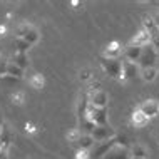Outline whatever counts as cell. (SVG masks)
<instances>
[{
    "instance_id": "cell-1",
    "label": "cell",
    "mask_w": 159,
    "mask_h": 159,
    "mask_svg": "<svg viewBox=\"0 0 159 159\" xmlns=\"http://www.w3.org/2000/svg\"><path fill=\"white\" fill-rule=\"evenodd\" d=\"M126 144H127V137L117 134L116 137H112V139H109V141H104V143H96V146L92 148L91 157L92 159H102L107 152L111 151V149L114 148V146H124V148H126Z\"/></svg>"
},
{
    "instance_id": "cell-2",
    "label": "cell",
    "mask_w": 159,
    "mask_h": 159,
    "mask_svg": "<svg viewBox=\"0 0 159 159\" xmlns=\"http://www.w3.org/2000/svg\"><path fill=\"white\" fill-rule=\"evenodd\" d=\"M121 67H122L121 59H104V57H101V69L109 77H112V79L121 80Z\"/></svg>"
},
{
    "instance_id": "cell-3",
    "label": "cell",
    "mask_w": 159,
    "mask_h": 159,
    "mask_svg": "<svg viewBox=\"0 0 159 159\" xmlns=\"http://www.w3.org/2000/svg\"><path fill=\"white\" fill-rule=\"evenodd\" d=\"M84 117L87 121H91L96 126H107L109 121H107V109H96L91 104H87V109H85Z\"/></svg>"
},
{
    "instance_id": "cell-4",
    "label": "cell",
    "mask_w": 159,
    "mask_h": 159,
    "mask_svg": "<svg viewBox=\"0 0 159 159\" xmlns=\"http://www.w3.org/2000/svg\"><path fill=\"white\" fill-rule=\"evenodd\" d=\"M157 50L154 49V47L149 44V45H146L143 47V52H141V57H139V61H137V66H139V70L141 69H148V67H156L154 64H156L157 61Z\"/></svg>"
},
{
    "instance_id": "cell-5",
    "label": "cell",
    "mask_w": 159,
    "mask_h": 159,
    "mask_svg": "<svg viewBox=\"0 0 159 159\" xmlns=\"http://www.w3.org/2000/svg\"><path fill=\"white\" fill-rule=\"evenodd\" d=\"M92 139L96 141V143H104V141H109L112 139V137L117 136V132H116V129L112 126H96L94 127V131L91 132Z\"/></svg>"
},
{
    "instance_id": "cell-6",
    "label": "cell",
    "mask_w": 159,
    "mask_h": 159,
    "mask_svg": "<svg viewBox=\"0 0 159 159\" xmlns=\"http://www.w3.org/2000/svg\"><path fill=\"white\" fill-rule=\"evenodd\" d=\"M137 111H141V112L151 121V119L159 116V101L157 99H146V101H143L137 106Z\"/></svg>"
},
{
    "instance_id": "cell-7",
    "label": "cell",
    "mask_w": 159,
    "mask_h": 159,
    "mask_svg": "<svg viewBox=\"0 0 159 159\" xmlns=\"http://www.w3.org/2000/svg\"><path fill=\"white\" fill-rule=\"evenodd\" d=\"M136 75H139V66L132 62H126L122 61V67H121V80L119 82H127V80L134 79Z\"/></svg>"
},
{
    "instance_id": "cell-8",
    "label": "cell",
    "mask_w": 159,
    "mask_h": 159,
    "mask_svg": "<svg viewBox=\"0 0 159 159\" xmlns=\"http://www.w3.org/2000/svg\"><path fill=\"white\" fill-rule=\"evenodd\" d=\"M143 29L151 35V39L157 37L159 35V22H157V19L154 15H149V14L143 15Z\"/></svg>"
},
{
    "instance_id": "cell-9",
    "label": "cell",
    "mask_w": 159,
    "mask_h": 159,
    "mask_svg": "<svg viewBox=\"0 0 159 159\" xmlns=\"http://www.w3.org/2000/svg\"><path fill=\"white\" fill-rule=\"evenodd\" d=\"M89 104L96 109H107V104H109V94L106 91H97L96 94H92L89 97Z\"/></svg>"
},
{
    "instance_id": "cell-10",
    "label": "cell",
    "mask_w": 159,
    "mask_h": 159,
    "mask_svg": "<svg viewBox=\"0 0 159 159\" xmlns=\"http://www.w3.org/2000/svg\"><path fill=\"white\" fill-rule=\"evenodd\" d=\"M121 54H122L121 42H119V40H112V42H109V44L106 45V49L102 50L101 57H104V59H119V57H121Z\"/></svg>"
},
{
    "instance_id": "cell-11",
    "label": "cell",
    "mask_w": 159,
    "mask_h": 159,
    "mask_svg": "<svg viewBox=\"0 0 159 159\" xmlns=\"http://www.w3.org/2000/svg\"><path fill=\"white\" fill-rule=\"evenodd\" d=\"M122 52H124V61L126 62L137 64V61H139V57H141V52H143V47H136V45L127 44L124 47Z\"/></svg>"
},
{
    "instance_id": "cell-12",
    "label": "cell",
    "mask_w": 159,
    "mask_h": 159,
    "mask_svg": "<svg viewBox=\"0 0 159 159\" xmlns=\"http://www.w3.org/2000/svg\"><path fill=\"white\" fill-rule=\"evenodd\" d=\"M131 45H136V47H146L151 44V35H149L148 32L144 30L143 27L139 29V30L136 32V35L131 39V42H129Z\"/></svg>"
},
{
    "instance_id": "cell-13",
    "label": "cell",
    "mask_w": 159,
    "mask_h": 159,
    "mask_svg": "<svg viewBox=\"0 0 159 159\" xmlns=\"http://www.w3.org/2000/svg\"><path fill=\"white\" fill-rule=\"evenodd\" d=\"M102 159H131V154H129V149L124 146H114Z\"/></svg>"
},
{
    "instance_id": "cell-14",
    "label": "cell",
    "mask_w": 159,
    "mask_h": 159,
    "mask_svg": "<svg viewBox=\"0 0 159 159\" xmlns=\"http://www.w3.org/2000/svg\"><path fill=\"white\" fill-rule=\"evenodd\" d=\"M131 124L134 126L136 129H143V127H146L149 124V119L146 117V116L141 112V111H134V112L131 114Z\"/></svg>"
},
{
    "instance_id": "cell-15",
    "label": "cell",
    "mask_w": 159,
    "mask_h": 159,
    "mask_svg": "<svg viewBox=\"0 0 159 159\" xmlns=\"http://www.w3.org/2000/svg\"><path fill=\"white\" fill-rule=\"evenodd\" d=\"M77 146H79V151L91 152V149L96 146V141L92 139L91 134H82V136H80V139L77 141Z\"/></svg>"
},
{
    "instance_id": "cell-16",
    "label": "cell",
    "mask_w": 159,
    "mask_h": 159,
    "mask_svg": "<svg viewBox=\"0 0 159 159\" xmlns=\"http://www.w3.org/2000/svg\"><path fill=\"white\" fill-rule=\"evenodd\" d=\"M159 75L157 67H148V69H141L139 70V77L144 80V82H154Z\"/></svg>"
},
{
    "instance_id": "cell-17",
    "label": "cell",
    "mask_w": 159,
    "mask_h": 159,
    "mask_svg": "<svg viewBox=\"0 0 159 159\" xmlns=\"http://www.w3.org/2000/svg\"><path fill=\"white\" fill-rule=\"evenodd\" d=\"M129 154H131V157H141V159H148L149 157L148 148L143 146V144H134L131 149H129Z\"/></svg>"
},
{
    "instance_id": "cell-18",
    "label": "cell",
    "mask_w": 159,
    "mask_h": 159,
    "mask_svg": "<svg viewBox=\"0 0 159 159\" xmlns=\"http://www.w3.org/2000/svg\"><path fill=\"white\" fill-rule=\"evenodd\" d=\"M3 72L8 75H12V77H15V79H22L24 77V70L20 67H17L15 64H12V62H5V67H3Z\"/></svg>"
},
{
    "instance_id": "cell-19",
    "label": "cell",
    "mask_w": 159,
    "mask_h": 159,
    "mask_svg": "<svg viewBox=\"0 0 159 159\" xmlns=\"http://www.w3.org/2000/svg\"><path fill=\"white\" fill-rule=\"evenodd\" d=\"M29 85H30L32 89H35V91H42L44 85H45V77L37 72V74L30 75V79H29Z\"/></svg>"
},
{
    "instance_id": "cell-20",
    "label": "cell",
    "mask_w": 159,
    "mask_h": 159,
    "mask_svg": "<svg viewBox=\"0 0 159 159\" xmlns=\"http://www.w3.org/2000/svg\"><path fill=\"white\" fill-rule=\"evenodd\" d=\"M12 64H15L17 67H20L22 70H25V69L29 67V55L27 54H15L12 55Z\"/></svg>"
},
{
    "instance_id": "cell-21",
    "label": "cell",
    "mask_w": 159,
    "mask_h": 159,
    "mask_svg": "<svg viewBox=\"0 0 159 159\" xmlns=\"http://www.w3.org/2000/svg\"><path fill=\"white\" fill-rule=\"evenodd\" d=\"M10 143H12V132L8 131L5 126H3V129L0 131V148H2V149H7V151H8Z\"/></svg>"
},
{
    "instance_id": "cell-22",
    "label": "cell",
    "mask_w": 159,
    "mask_h": 159,
    "mask_svg": "<svg viewBox=\"0 0 159 159\" xmlns=\"http://www.w3.org/2000/svg\"><path fill=\"white\" fill-rule=\"evenodd\" d=\"M24 40L27 42L29 45H35L37 42L40 40V32H39L35 27H32L30 30H29V32H27V34H25V35H24Z\"/></svg>"
},
{
    "instance_id": "cell-23",
    "label": "cell",
    "mask_w": 159,
    "mask_h": 159,
    "mask_svg": "<svg viewBox=\"0 0 159 159\" xmlns=\"http://www.w3.org/2000/svg\"><path fill=\"white\" fill-rule=\"evenodd\" d=\"M14 47H15V54H27L29 50H30V47H32V45H29L27 42L24 40V39L15 37V40H14Z\"/></svg>"
},
{
    "instance_id": "cell-24",
    "label": "cell",
    "mask_w": 159,
    "mask_h": 159,
    "mask_svg": "<svg viewBox=\"0 0 159 159\" xmlns=\"http://www.w3.org/2000/svg\"><path fill=\"white\" fill-rule=\"evenodd\" d=\"M25 99H27V96H25L24 91H15V92L10 94V101H12V104H15V106H24Z\"/></svg>"
},
{
    "instance_id": "cell-25",
    "label": "cell",
    "mask_w": 159,
    "mask_h": 159,
    "mask_svg": "<svg viewBox=\"0 0 159 159\" xmlns=\"http://www.w3.org/2000/svg\"><path fill=\"white\" fill-rule=\"evenodd\" d=\"M80 136H82L80 129L79 127H72V129H69V132L66 134V139L69 141V143H72V144H77V141L80 139Z\"/></svg>"
},
{
    "instance_id": "cell-26",
    "label": "cell",
    "mask_w": 159,
    "mask_h": 159,
    "mask_svg": "<svg viewBox=\"0 0 159 159\" xmlns=\"http://www.w3.org/2000/svg\"><path fill=\"white\" fill-rule=\"evenodd\" d=\"M94 127H96V124H92L91 121H87L85 117H82L79 121V129L82 134H91V132L94 131Z\"/></svg>"
},
{
    "instance_id": "cell-27",
    "label": "cell",
    "mask_w": 159,
    "mask_h": 159,
    "mask_svg": "<svg viewBox=\"0 0 159 159\" xmlns=\"http://www.w3.org/2000/svg\"><path fill=\"white\" fill-rule=\"evenodd\" d=\"M97 91H101V82L99 80H91V82L87 84V87H85V96L87 97H91L92 94H96Z\"/></svg>"
},
{
    "instance_id": "cell-28",
    "label": "cell",
    "mask_w": 159,
    "mask_h": 159,
    "mask_svg": "<svg viewBox=\"0 0 159 159\" xmlns=\"http://www.w3.org/2000/svg\"><path fill=\"white\" fill-rule=\"evenodd\" d=\"M34 27L32 24H29V22H24V24H20L19 27H17V30H15V34H17V37H20V39H24V35L27 34L30 29Z\"/></svg>"
},
{
    "instance_id": "cell-29",
    "label": "cell",
    "mask_w": 159,
    "mask_h": 159,
    "mask_svg": "<svg viewBox=\"0 0 159 159\" xmlns=\"http://www.w3.org/2000/svg\"><path fill=\"white\" fill-rule=\"evenodd\" d=\"M79 80L80 82H91L92 80V70L91 69H82L79 72Z\"/></svg>"
},
{
    "instance_id": "cell-30",
    "label": "cell",
    "mask_w": 159,
    "mask_h": 159,
    "mask_svg": "<svg viewBox=\"0 0 159 159\" xmlns=\"http://www.w3.org/2000/svg\"><path fill=\"white\" fill-rule=\"evenodd\" d=\"M0 82H3V84H7V85H12V84L19 82V79H15V77L5 74V72H0Z\"/></svg>"
},
{
    "instance_id": "cell-31",
    "label": "cell",
    "mask_w": 159,
    "mask_h": 159,
    "mask_svg": "<svg viewBox=\"0 0 159 159\" xmlns=\"http://www.w3.org/2000/svg\"><path fill=\"white\" fill-rule=\"evenodd\" d=\"M69 5L74 8V10H82V8H84V2H80V0H70Z\"/></svg>"
},
{
    "instance_id": "cell-32",
    "label": "cell",
    "mask_w": 159,
    "mask_h": 159,
    "mask_svg": "<svg viewBox=\"0 0 159 159\" xmlns=\"http://www.w3.org/2000/svg\"><path fill=\"white\" fill-rule=\"evenodd\" d=\"M25 131H27V134H35V132L39 131V127L34 122H27L25 124Z\"/></svg>"
},
{
    "instance_id": "cell-33",
    "label": "cell",
    "mask_w": 159,
    "mask_h": 159,
    "mask_svg": "<svg viewBox=\"0 0 159 159\" xmlns=\"http://www.w3.org/2000/svg\"><path fill=\"white\" fill-rule=\"evenodd\" d=\"M74 159H91V152H87V151H77Z\"/></svg>"
},
{
    "instance_id": "cell-34",
    "label": "cell",
    "mask_w": 159,
    "mask_h": 159,
    "mask_svg": "<svg viewBox=\"0 0 159 159\" xmlns=\"http://www.w3.org/2000/svg\"><path fill=\"white\" fill-rule=\"evenodd\" d=\"M5 35H7V25L2 24L0 25V37H5Z\"/></svg>"
},
{
    "instance_id": "cell-35",
    "label": "cell",
    "mask_w": 159,
    "mask_h": 159,
    "mask_svg": "<svg viewBox=\"0 0 159 159\" xmlns=\"http://www.w3.org/2000/svg\"><path fill=\"white\" fill-rule=\"evenodd\" d=\"M0 159H8V151L0 148Z\"/></svg>"
},
{
    "instance_id": "cell-36",
    "label": "cell",
    "mask_w": 159,
    "mask_h": 159,
    "mask_svg": "<svg viewBox=\"0 0 159 159\" xmlns=\"http://www.w3.org/2000/svg\"><path fill=\"white\" fill-rule=\"evenodd\" d=\"M3 126H5V124H3V121H2V119H0V131H2V129H3Z\"/></svg>"
},
{
    "instance_id": "cell-37",
    "label": "cell",
    "mask_w": 159,
    "mask_h": 159,
    "mask_svg": "<svg viewBox=\"0 0 159 159\" xmlns=\"http://www.w3.org/2000/svg\"><path fill=\"white\" fill-rule=\"evenodd\" d=\"M157 137H159V127H157Z\"/></svg>"
},
{
    "instance_id": "cell-38",
    "label": "cell",
    "mask_w": 159,
    "mask_h": 159,
    "mask_svg": "<svg viewBox=\"0 0 159 159\" xmlns=\"http://www.w3.org/2000/svg\"><path fill=\"white\" fill-rule=\"evenodd\" d=\"M131 159H141V157H131Z\"/></svg>"
},
{
    "instance_id": "cell-39",
    "label": "cell",
    "mask_w": 159,
    "mask_h": 159,
    "mask_svg": "<svg viewBox=\"0 0 159 159\" xmlns=\"http://www.w3.org/2000/svg\"><path fill=\"white\" fill-rule=\"evenodd\" d=\"M0 57H2V52H0Z\"/></svg>"
}]
</instances>
